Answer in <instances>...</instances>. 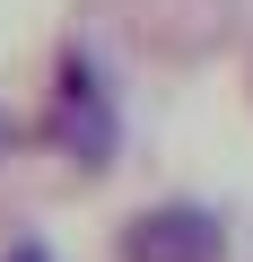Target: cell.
<instances>
[{
    "label": "cell",
    "mask_w": 253,
    "mask_h": 262,
    "mask_svg": "<svg viewBox=\"0 0 253 262\" xmlns=\"http://www.w3.org/2000/svg\"><path fill=\"white\" fill-rule=\"evenodd\" d=\"M210 253H218V227L201 210H157L131 236V262H210Z\"/></svg>",
    "instance_id": "obj_1"
}]
</instances>
